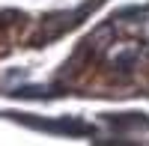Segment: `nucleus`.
<instances>
[{"mask_svg": "<svg viewBox=\"0 0 149 146\" xmlns=\"http://www.w3.org/2000/svg\"><path fill=\"white\" fill-rule=\"evenodd\" d=\"M30 125L45 131H60V134H93V128L84 122H30Z\"/></svg>", "mask_w": 149, "mask_h": 146, "instance_id": "1", "label": "nucleus"}]
</instances>
